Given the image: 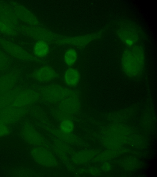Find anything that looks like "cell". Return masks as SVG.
I'll return each instance as SVG.
<instances>
[{
    "label": "cell",
    "instance_id": "obj_1",
    "mask_svg": "<svg viewBox=\"0 0 157 177\" xmlns=\"http://www.w3.org/2000/svg\"><path fill=\"white\" fill-rule=\"evenodd\" d=\"M74 92L59 85L52 84L41 88L39 93L44 101L51 103H56Z\"/></svg>",
    "mask_w": 157,
    "mask_h": 177
},
{
    "label": "cell",
    "instance_id": "obj_2",
    "mask_svg": "<svg viewBox=\"0 0 157 177\" xmlns=\"http://www.w3.org/2000/svg\"><path fill=\"white\" fill-rule=\"evenodd\" d=\"M0 46L14 58L23 61L41 62V61L19 45L0 37Z\"/></svg>",
    "mask_w": 157,
    "mask_h": 177
},
{
    "label": "cell",
    "instance_id": "obj_3",
    "mask_svg": "<svg viewBox=\"0 0 157 177\" xmlns=\"http://www.w3.org/2000/svg\"><path fill=\"white\" fill-rule=\"evenodd\" d=\"M19 29L36 41H42L48 43H54L61 36L41 26L22 24L20 26Z\"/></svg>",
    "mask_w": 157,
    "mask_h": 177
},
{
    "label": "cell",
    "instance_id": "obj_4",
    "mask_svg": "<svg viewBox=\"0 0 157 177\" xmlns=\"http://www.w3.org/2000/svg\"><path fill=\"white\" fill-rule=\"evenodd\" d=\"M101 34V32H99L95 33L74 37L60 36L54 43L59 45H70L82 49L90 42L100 37Z\"/></svg>",
    "mask_w": 157,
    "mask_h": 177
},
{
    "label": "cell",
    "instance_id": "obj_5",
    "mask_svg": "<svg viewBox=\"0 0 157 177\" xmlns=\"http://www.w3.org/2000/svg\"><path fill=\"white\" fill-rule=\"evenodd\" d=\"M31 155L38 164L46 167H55L58 165L56 158L47 148L39 146L32 148L30 151Z\"/></svg>",
    "mask_w": 157,
    "mask_h": 177
},
{
    "label": "cell",
    "instance_id": "obj_6",
    "mask_svg": "<svg viewBox=\"0 0 157 177\" xmlns=\"http://www.w3.org/2000/svg\"><path fill=\"white\" fill-rule=\"evenodd\" d=\"M40 97V93L34 89L28 88L21 90L10 105L18 107H26L36 102Z\"/></svg>",
    "mask_w": 157,
    "mask_h": 177
},
{
    "label": "cell",
    "instance_id": "obj_7",
    "mask_svg": "<svg viewBox=\"0 0 157 177\" xmlns=\"http://www.w3.org/2000/svg\"><path fill=\"white\" fill-rule=\"evenodd\" d=\"M9 3L20 22L28 26L42 27L37 18L25 7L13 1Z\"/></svg>",
    "mask_w": 157,
    "mask_h": 177
},
{
    "label": "cell",
    "instance_id": "obj_8",
    "mask_svg": "<svg viewBox=\"0 0 157 177\" xmlns=\"http://www.w3.org/2000/svg\"><path fill=\"white\" fill-rule=\"evenodd\" d=\"M80 106V100L75 92L59 101L58 108L63 117H69L76 113L79 109Z\"/></svg>",
    "mask_w": 157,
    "mask_h": 177
},
{
    "label": "cell",
    "instance_id": "obj_9",
    "mask_svg": "<svg viewBox=\"0 0 157 177\" xmlns=\"http://www.w3.org/2000/svg\"><path fill=\"white\" fill-rule=\"evenodd\" d=\"M26 107L9 105L0 111V123L7 125L18 121L26 113Z\"/></svg>",
    "mask_w": 157,
    "mask_h": 177
},
{
    "label": "cell",
    "instance_id": "obj_10",
    "mask_svg": "<svg viewBox=\"0 0 157 177\" xmlns=\"http://www.w3.org/2000/svg\"><path fill=\"white\" fill-rule=\"evenodd\" d=\"M120 39L128 47L135 45L138 40V33L134 28L129 25L121 27L117 32Z\"/></svg>",
    "mask_w": 157,
    "mask_h": 177
},
{
    "label": "cell",
    "instance_id": "obj_11",
    "mask_svg": "<svg viewBox=\"0 0 157 177\" xmlns=\"http://www.w3.org/2000/svg\"><path fill=\"white\" fill-rule=\"evenodd\" d=\"M0 18L16 29H19L20 22L10 5L0 2Z\"/></svg>",
    "mask_w": 157,
    "mask_h": 177
},
{
    "label": "cell",
    "instance_id": "obj_12",
    "mask_svg": "<svg viewBox=\"0 0 157 177\" xmlns=\"http://www.w3.org/2000/svg\"><path fill=\"white\" fill-rule=\"evenodd\" d=\"M32 76L36 81L42 82L52 81L59 76L52 68L46 65L42 66L34 70Z\"/></svg>",
    "mask_w": 157,
    "mask_h": 177
},
{
    "label": "cell",
    "instance_id": "obj_13",
    "mask_svg": "<svg viewBox=\"0 0 157 177\" xmlns=\"http://www.w3.org/2000/svg\"><path fill=\"white\" fill-rule=\"evenodd\" d=\"M22 133L26 141L31 144L37 146L44 143V140L40 134L28 124H25L23 126Z\"/></svg>",
    "mask_w": 157,
    "mask_h": 177
},
{
    "label": "cell",
    "instance_id": "obj_14",
    "mask_svg": "<svg viewBox=\"0 0 157 177\" xmlns=\"http://www.w3.org/2000/svg\"><path fill=\"white\" fill-rule=\"evenodd\" d=\"M17 79V75L14 73H8L0 77V96L12 89Z\"/></svg>",
    "mask_w": 157,
    "mask_h": 177
},
{
    "label": "cell",
    "instance_id": "obj_15",
    "mask_svg": "<svg viewBox=\"0 0 157 177\" xmlns=\"http://www.w3.org/2000/svg\"><path fill=\"white\" fill-rule=\"evenodd\" d=\"M80 79L79 71L76 69L70 68L65 71L63 75V80L67 85L73 87L77 86Z\"/></svg>",
    "mask_w": 157,
    "mask_h": 177
},
{
    "label": "cell",
    "instance_id": "obj_16",
    "mask_svg": "<svg viewBox=\"0 0 157 177\" xmlns=\"http://www.w3.org/2000/svg\"><path fill=\"white\" fill-rule=\"evenodd\" d=\"M21 90L17 87L0 96V111L9 106L13 99Z\"/></svg>",
    "mask_w": 157,
    "mask_h": 177
},
{
    "label": "cell",
    "instance_id": "obj_17",
    "mask_svg": "<svg viewBox=\"0 0 157 177\" xmlns=\"http://www.w3.org/2000/svg\"><path fill=\"white\" fill-rule=\"evenodd\" d=\"M49 50L48 43L42 41H36L33 47V53L37 58L45 57L48 54Z\"/></svg>",
    "mask_w": 157,
    "mask_h": 177
},
{
    "label": "cell",
    "instance_id": "obj_18",
    "mask_svg": "<svg viewBox=\"0 0 157 177\" xmlns=\"http://www.w3.org/2000/svg\"><path fill=\"white\" fill-rule=\"evenodd\" d=\"M17 30L0 18V33L13 37L17 35Z\"/></svg>",
    "mask_w": 157,
    "mask_h": 177
},
{
    "label": "cell",
    "instance_id": "obj_19",
    "mask_svg": "<svg viewBox=\"0 0 157 177\" xmlns=\"http://www.w3.org/2000/svg\"><path fill=\"white\" fill-rule=\"evenodd\" d=\"M77 59V53L74 49L71 48L67 50L64 54V62L68 66H72L75 64Z\"/></svg>",
    "mask_w": 157,
    "mask_h": 177
},
{
    "label": "cell",
    "instance_id": "obj_20",
    "mask_svg": "<svg viewBox=\"0 0 157 177\" xmlns=\"http://www.w3.org/2000/svg\"><path fill=\"white\" fill-rule=\"evenodd\" d=\"M60 131L67 134H71L73 130L74 124L69 117L63 118L60 125Z\"/></svg>",
    "mask_w": 157,
    "mask_h": 177
},
{
    "label": "cell",
    "instance_id": "obj_21",
    "mask_svg": "<svg viewBox=\"0 0 157 177\" xmlns=\"http://www.w3.org/2000/svg\"><path fill=\"white\" fill-rule=\"evenodd\" d=\"M54 133L59 138L68 142H72L75 140V136L71 134L65 133L61 131H56Z\"/></svg>",
    "mask_w": 157,
    "mask_h": 177
},
{
    "label": "cell",
    "instance_id": "obj_22",
    "mask_svg": "<svg viewBox=\"0 0 157 177\" xmlns=\"http://www.w3.org/2000/svg\"><path fill=\"white\" fill-rule=\"evenodd\" d=\"M8 64V60L4 53L0 50V71L6 69Z\"/></svg>",
    "mask_w": 157,
    "mask_h": 177
},
{
    "label": "cell",
    "instance_id": "obj_23",
    "mask_svg": "<svg viewBox=\"0 0 157 177\" xmlns=\"http://www.w3.org/2000/svg\"><path fill=\"white\" fill-rule=\"evenodd\" d=\"M10 130L8 125L0 123V138L8 134Z\"/></svg>",
    "mask_w": 157,
    "mask_h": 177
}]
</instances>
